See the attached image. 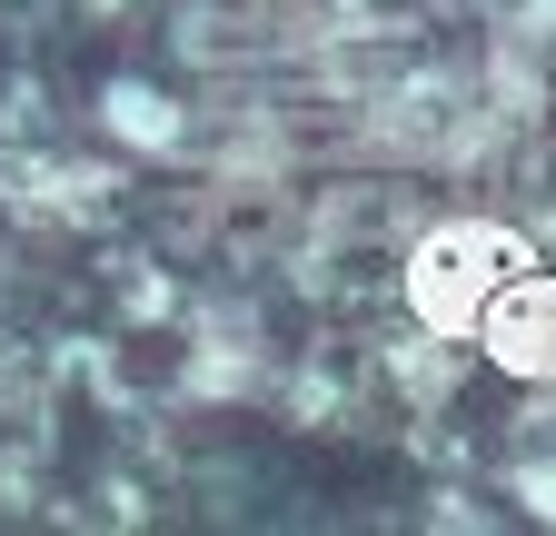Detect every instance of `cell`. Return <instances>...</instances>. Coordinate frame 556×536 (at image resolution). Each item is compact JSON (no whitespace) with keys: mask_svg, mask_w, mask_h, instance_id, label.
<instances>
[{"mask_svg":"<svg viewBox=\"0 0 556 536\" xmlns=\"http://www.w3.org/2000/svg\"><path fill=\"white\" fill-rule=\"evenodd\" d=\"M527 239L497 229V219H447L407 248V308L417 328H438V339H477V318L497 308L507 279H527Z\"/></svg>","mask_w":556,"mask_h":536,"instance_id":"6da1fadb","label":"cell"},{"mask_svg":"<svg viewBox=\"0 0 556 536\" xmlns=\"http://www.w3.org/2000/svg\"><path fill=\"white\" fill-rule=\"evenodd\" d=\"M110 199H119V179L100 159H11L0 169V209L30 229H90V219H110Z\"/></svg>","mask_w":556,"mask_h":536,"instance_id":"7a4b0ae2","label":"cell"},{"mask_svg":"<svg viewBox=\"0 0 556 536\" xmlns=\"http://www.w3.org/2000/svg\"><path fill=\"white\" fill-rule=\"evenodd\" d=\"M477 348L497 368H517V378H536V387H556V279L546 268L497 289V308L477 318Z\"/></svg>","mask_w":556,"mask_h":536,"instance_id":"3957f363","label":"cell"},{"mask_svg":"<svg viewBox=\"0 0 556 536\" xmlns=\"http://www.w3.org/2000/svg\"><path fill=\"white\" fill-rule=\"evenodd\" d=\"M189 397H249L268 387V339H258V318L249 308H219V318H199V348H189Z\"/></svg>","mask_w":556,"mask_h":536,"instance_id":"277c9868","label":"cell"},{"mask_svg":"<svg viewBox=\"0 0 556 536\" xmlns=\"http://www.w3.org/2000/svg\"><path fill=\"white\" fill-rule=\"evenodd\" d=\"M100 119H110V140L139 150V159H179L189 150V110L169 90H150V80H110L100 90Z\"/></svg>","mask_w":556,"mask_h":536,"instance_id":"5b68a950","label":"cell"},{"mask_svg":"<svg viewBox=\"0 0 556 536\" xmlns=\"http://www.w3.org/2000/svg\"><path fill=\"white\" fill-rule=\"evenodd\" d=\"M378 368L397 378L407 408H447V397H457V348L438 339V328H407V339H388V348H378Z\"/></svg>","mask_w":556,"mask_h":536,"instance_id":"8992f818","label":"cell"},{"mask_svg":"<svg viewBox=\"0 0 556 536\" xmlns=\"http://www.w3.org/2000/svg\"><path fill=\"white\" fill-rule=\"evenodd\" d=\"M497 60H517V71H556V0H507L497 11Z\"/></svg>","mask_w":556,"mask_h":536,"instance_id":"52a82bcc","label":"cell"},{"mask_svg":"<svg viewBox=\"0 0 556 536\" xmlns=\"http://www.w3.org/2000/svg\"><path fill=\"white\" fill-rule=\"evenodd\" d=\"M517 507H536L556 526V457H517Z\"/></svg>","mask_w":556,"mask_h":536,"instance_id":"ba28073f","label":"cell"},{"mask_svg":"<svg viewBox=\"0 0 556 536\" xmlns=\"http://www.w3.org/2000/svg\"><path fill=\"white\" fill-rule=\"evenodd\" d=\"M397 11H447V0H397Z\"/></svg>","mask_w":556,"mask_h":536,"instance_id":"9c48e42d","label":"cell"}]
</instances>
